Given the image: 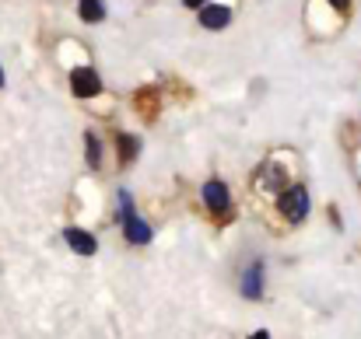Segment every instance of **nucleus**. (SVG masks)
Wrapping results in <instances>:
<instances>
[{"mask_svg": "<svg viewBox=\"0 0 361 339\" xmlns=\"http://www.w3.org/2000/svg\"><path fill=\"white\" fill-rule=\"evenodd\" d=\"M78 14L85 18V21H106V7H102V0H81L78 4Z\"/></svg>", "mask_w": 361, "mask_h": 339, "instance_id": "9", "label": "nucleus"}, {"mask_svg": "<svg viewBox=\"0 0 361 339\" xmlns=\"http://www.w3.org/2000/svg\"><path fill=\"white\" fill-rule=\"evenodd\" d=\"M259 186H263V189H288V186H284V175H281V172L274 168V161L267 165V172H263Z\"/></svg>", "mask_w": 361, "mask_h": 339, "instance_id": "11", "label": "nucleus"}, {"mask_svg": "<svg viewBox=\"0 0 361 339\" xmlns=\"http://www.w3.org/2000/svg\"><path fill=\"white\" fill-rule=\"evenodd\" d=\"M277 207H281V214H284L288 221H295V224H298V221L309 214V193H305L302 186H288V189L281 193Z\"/></svg>", "mask_w": 361, "mask_h": 339, "instance_id": "1", "label": "nucleus"}, {"mask_svg": "<svg viewBox=\"0 0 361 339\" xmlns=\"http://www.w3.org/2000/svg\"><path fill=\"white\" fill-rule=\"evenodd\" d=\"M123 234H126L130 245H147V241H151V227L144 224L137 214H126V217H123Z\"/></svg>", "mask_w": 361, "mask_h": 339, "instance_id": "4", "label": "nucleus"}, {"mask_svg": "<svg viewBox=\"0 0 361 339\" xmlns=\"http://www.w3.org/2000/svg\"><path fill=\"white\" fill-rule=\"evenodd\" d=\"M85 154H88V165H92V168L102 165V143H99V136H95L92 129L85 133Z\"/></svg>", "mask_w": 361, "mask_h": 339, "instance_id": "10", "label": "nucleus"}, {"mask_svg": "<svg viewBox=\"0 0 361 339\" xmlns=\"http://www.w3.org/2000/svg\"><path fill=\"white\" fill-rule=\"evenodd\" d=\"M186 7H204V0H186Z\"/></svg>", "mask_w": 361, "mask_h": 339, "instance_id": "13", "label": "nucleus"}, {"mask_svg": "<svg viewBox=\"0 0 361 339\" xmlns=\"http://www.w3.org/2000/svg\"><path fill=\"white\" fill-rule=\"evenodd\" d=\"M116 151H120L123 165H133L137 161V151H140V140L130 136V133H116Z\"/></svg>", "mask_w": 361, "mask_h": 339, "instance_id": "8", "label": "nucleus"}, {"mask_svg": "<svg viewBox=\"0 0 361 339\" xmlns=\"http://www.w3.org/2000/svg\"><path fill=\"white\" fill-rule=\"evenodd\" d=\"M330 4H334L337 11H348V4H351V0H330Z\"/></svg>", "mask_w": 361, "mask_h": 339, "instance_id": "12", "label": "nucleus"}, {"mask_svg": "<svg viewBox=\"0 0 361 339\" xmlns=\"http://www.w3.org/2000/svg\"><path fill=\"white\" fill-rule=\"evenodd\" d=\"M71 91H74V98H95L102 91V77L92 67H78L71 74Z\"/></svg>", "mask_w": 361, "mask_h": 339, "instance_id": "2", "label": "nucleus"}, {"mask_svg": "<svg viewBox=\"0 0 361 339\" xmlns=\"http://www.w3.org/2000/svg\"><path fill=\"white\" fill-rule=\"evenodd\" d=\"M0 88H4V70H0Z\"/></svg>", "mask_w": 361, "mask_h": 339, "instance_id": "14", "label": "nucleus"}, {"mask_svg": "<svg viewBox=\"0 0 361 339\" xmlns=\"http://www.w3.org/2000/svg\"><path fill=\"white\" fill-rule=\"evenodd\" d=\"M242 294H245L249 301H256V298L263 294V266H249V269H245V280H242Z\"/></svg>", "mask_w": 361, "mask_h": 339, "instance_id": "7", "label": "nucleus"}, {"mask_svg": "<svg viewBox=\"0 0 361 339\" xmlns=\"http://www.w3.org/2000/svg\"><path fill=\"white\" fill-rule=\"evenodd\" d=\"M63 238H67V245H71L78 255H95V252H99V241H95L88 231H81V227H71Z\"/></svg>", "mask_w": 361, "mask_h": 339, "instance_id": "5", "label": "nucleus"}, {"mask_svg": "<svg viewBox=\"0 0 361 339\" xmlns=\"http://www.w3.org/2000/svg\"><path fill=\"white\" fill-rule=\"evenodd\" d=\"M204 203L211 207V214H214V217H228L232 196H228L225 182H207V186H204Z\"/></svg>", "mask_w": 361, "mask_h": 339, "instance_id": "3", "label": "nucleus"}, {"mask_svg": "<svg viewBox=\"0 0 361 339\" xmlns=\"http://www.w3.org/2000/svg\"><path fill=\"white\" fill-rule=\"evenodd\" d=\"M228 21H232V11H228V7H221V4H214V7H204V11H200V25H204V28H214V32H218V28H225Z\"/></svg>", "mask_w": 361, "mask_h": 339, "instance_id": "6", "label": "nucleus"}]
</instances>
